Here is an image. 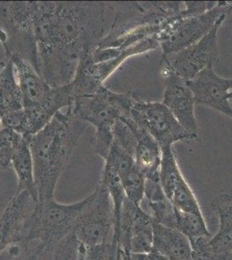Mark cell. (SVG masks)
<instances>
[{
  "label": "cell",
  "instance_id": "17",
  "mask_svg": "<svg viewBox=\"0 0 232 260\" xmlns=\"http://www.w3.org/2000/svg\"><path fill=\"white\" fill-rule=\"evenodd\" d=\"M140 207L150 216L153 223L175 229V208L159 182L146 180L144 199Z\"/></svg>",
  "mask_w": 232,
  "mask_h": 260
},
{
  "label": "cell",
  "instance_id": "1",
  "mask_svg": "<svg viewBox=\"0 0 232 260\" xmlns=\"http://www.w3.org/2000/svg\"><path fill=\"white\" fill-rule=\"evenodd\" d=\"M103 2L36 1L39 74L53 88L73 82L82 60L105 36Z\"/></svg>",
  "mask_w": 232,
  "mask_h": 260
},
{
  "label": "cell",
  "instance_id": "13",
  "mask_svg": "<svg viewBox=\"0 0 232 260\" xmlns=\"http://www.w3.org/2000/svg\"><path fill=\"white\" fill-rule=\"evenodd\" d=\"M186 83L193 93L195 104L209 107L232 119V106L229 98L232 78H223L215 72L213 67H210Z\"/></svg>",
  "mask_w": 232,
  "mask_h": 260
},
{
  "label": "cell",
  "instance_id": "3",
  "mask_svg": "<svg viewBox=\"0 0 232 260\" xmlns=\"http://www.w3.org/2000/svg\"><path fill=\"white\" fill-rule=\"evenodd\" d=\"M135 99L130 92L115 93L103 85L93 94L74 98L66 110L94 127V151L105 160L114 141L115 125L128 114Z\"/></svg>",
  "mask_w": 232,
  "mask_h": 260
},
{
  "label": "cell",
  "instance_id": "11",
  "mask_svg": "<svg viewBox=\"0 0 232 260\" xmlns=\"http://www.w3.org/2000/svg\"><path fill=\"white\" fill-rule=\"evenodd\" d=\"M153 221L138 205L126 198L115 241L122 251L132 254L147 253L153 250Z\"/></svg>",
  "mask_w": 232,
  "mask_h": 260
},
{
  "label": "cell",
  "instance_id": "26",
  "mask_svg": "<svg viewBox=\"0 0 232 260\" xmlns=\"http://www.w3.org/2000/svg\"><path fill=\"white\" fill-rule=\"evenodd\" d=\"M169 201L178 210L185 213H202L200 203L185 179L175 188Z\"/></svg>",
  "mask_w": 232,
  "mask_h": 260
},
{
  "label": "cell",
  "instance_id": "30",
  "mask_svg": "<svg viewBox=\"0 0 232 260\" xmlns=\"http://www.w3.org/2000/svg\"><path fill=\"white\" fill-rule=\"evenodd\" d=\"M225 260H232V252L229 255V256H228V257H227Z\"/></svg>",
  "mask_w": 232,
  "mask_h": 260
},
{
  "label": "cell",
  "instance_id": "4",
  "mask_svg": "<svg viewBox=\"0 0 232 260\" xmlns=\"http://www.w3.org/2000/svg\"><path fill=\"white\" fill-rule=\"evenodd\" d=\"M8 60L14 66L23 95L27 136H32L46 126L57 113L71 106L73 101L71 86L53 88L25 60L17 56Z\"/></svg>",
  "mask_w": 232,
  "mask_h": 260
},
{
  "label": "cell",
  "instance_id": "31",
  "mask_svg": "<svg viewBox=\"0 0 232 260\" xmlns=\"http://www.w3.org/2000/svg\"><path fill=\"white\" fill-rule=\"evenodd\" d=\"M229 99H232V89H231V91L229 92Z\"/></svg>",
  "mask_w": 232,
  "mask_h": 260
},
{
  "label": "cell",
  "instance_id": "2",
  "mask_svg": "<svg viewBox=\"0 0 232 260\" xmlns=\"http://www.w3.org/2000/svg\"><path fill=\"white\" fill-rule=\"evenodd\" d=\"M87 126L65 110L57 113L39 132L29 136L39 203L55 199L59 178Z\"/></svg>",
  "mask_w": 232,
  "mask_h": 260
},
{
  "label": "cell",
  "instance_id": "24",
  "mask_svg": "<svg viewBox=\"0 0 232 260\" xmlns=\"http://www.w3.org/2000/svg\"><path fill=\"white\" fill-rule=\"evenodd\" d=\"M126 198L140 206L145 194L146 177L136 164L119 174Z\"/></svg>",
  "mask_w": 232,
  "mask_h": 260
},
{
  "label": "cell",
  "instance_id": "9",
  "mask_svg": "<svg viewBox=\"0 0 232 260\" xmlns=\"http://www.w3.org/2000/svg\"><path fill=\"white\" fill-rule=\"evenodd\" d=\"M226 16H222L212 30L193 45L177 53L163 57L165 68L187 82L205 69L213 67L218 55V30Z\"/></svg>",
  "mask_w": 232,
  "mask_h": 260
},
{
  "label": "cell",
  "instance_id": "8",
  "mask_svg": "<svg viewBox=\"0 0 232 260\" xmlns=\"http://www.w3.org/2000/svg\"><path fill=\"white\" fill-rule=\"evenodd\" d=\"M88 198V205L73 232L77 240L85 247L114 241L115 212L106 187L100 182Z\"/></svg>",
  "mask_w": 232,
  "mask_h": 260
},
{
  "label": "cell",
  "instance_id": "7",
  "mask_svg": "<svg viewBox=\"0 0 232 260\" xmlns=\"http://www.w3.org/2000/svg\"><path fill=\"white\" fill-rule=\"evenodd\" d=\"M231 11L232 3L220 1L200 15L183 16L180 12L158 36L163 57L193 45L212 30L222 16L227 15Z\"/></svg>",
  "mask_w": 232,
  "mask_h": 260
},
{
  "label": "cell",
  "instance_id": "6",
  "mask_svg": "<svg viewBox=\"0 0 232 260\" xmlns=\"http://www.w3.org/2000/svg\"><path fill=\"white\" fill-rule=\"evenodd\" d=\"M89 198L71 204H62L53 199L39 203L33 214L26 239L27 245L38 243L50 245L73 233Z\"/></svg>",
  "mask_w": 232,
  "mask_h": 260
},
{
  "label": "cell",
  "instance_id": "19",
  "mask_svg": "<svg viewBox=\"0 0 232 260\" xmlns=\"http://www.w3.org/2000/svg\"><path fill=\"white\" fill-rule=\"evenodd\" d=\"M161 148L148 133L140 137L135 151V161L146 180L159 182Z\"/></svg>",
  "mask_w": 232,
  "mask_h": 260
},
{
  "label": "cell",
  "instance_id": "23",
  "mask_svg": "<svg viewBox=\"0 0 232 260\" xmlns=\"http://www.w3.org/2000/svg\"><path fill=\"white\" fill-rule=\"evenodd\" d=\"M175 229L187 237L189 240L212 237L203 213H185L175 208Z\"/></svg>",
  "mask_w": 232,
  "mask_h": 260
},
{
  "label": "cell",
  "instance_id": "22",
  "mask_svg": "<svg viewBox=\"0 0 232 260\" xmlns=\"http://www.w3.org/2000/svg\"><path fill=\"white\" fill-rule=\"evenodd\" d=\"M161 162L159 167V183L164 194L170 199L179 184L185 180L177 161L173 147L161 148Z\"/></svg>",
  "mask_w": 232,
  "mask_h": 260
},
{
  "label": "cell",
  "instance_id": "12",
  "mask_svg": "<svg viewBox=\"0 0 232 260\" xmlns=\"http://www.w3.org/2000/svg\"><path fill=\"white\" fill-rule=\"evenodd\" d=\"M38 200L23 190H17L0 216V253L17 244H26Z\"/></svg>",
  "mask_w": 232,
  "mask_h": 260
},
{
  "label": "cell",
  "instance_id": "29",
  "mask_svg": "<svg viewBox=\"0 0 232 260\" xmlns=\"http://www.w3.org/2000/svg\"><path fill=\"white\" fill-rule=\"evenodd\" d=\"M121 260H134L132 254L127 251H121Z\"/></svg>",
  "mask_w": 232,
  "mask_h": 260
},
{
  "label": "cell",
  "instance_id": "28",
  "mask_svg": "<svg viewBox=\"0 0 232 260\" xmlns=\"http://www.w3.org/2000/svg\"><path fill=\"white\" fill-rule=\"evenodd\" d=\"M212 237H202L190 240L193 260H217L210 247V240Z\"/></svg>",
  "mask_w": 232,
  "mask_h": 260
},
{
  "label": "cell",
  "instance_id": "32",
  "mask_svg": "<svg viewBox=\"0 0 232 260\" xmlns=\"http://www.w3.org/2000/svg\"><path fill=\"white\" fill-rule=\"evenodd\" d=\"M0 127H1V115H0Z\"/></svg>",
  "mask_w": 232,
  "mask_h": 260
},
{
  "label": "cell",
  "instance_id": "20",
  "mask_svg": "<svg viewBox=\"0 0 232 260\" xmlns=\"http://www.w3.org/2000/svg\"><path fill=\"white\" fill-rule=\"evenodd\" d=\"M12 167L18 178V190L26 191L39 201L32 155L29 148V136H24V139L12 159Z\"/></svg>",
  "mask_w": 232,
  "mask_h": 260
},
{
  "label": "cell",
  "instance_id": "5",
  "mask_svg": "<svg viewBox=\"0 0 232 260\" xmlns=\"http://www.w3.org/2000/svg\"><path fill=\"white\" fill-rule=\"evenodd\" d=\"M36 1H0V43L7 58L19 56L39 73Z\"/></svg>",
  "mask_w": 232,
  "mask_h": 260
},
{
  "label": "cell",
  "instance_id": "18",
  "mask_svg": "<svg viewBox=\"0 0 232 260\" xmlns=\"http://www.w3.org/2000/svg\"><path fill=\"white\" fill-rule=\"evenodd\" d=\"M24 110L23 95L14 66L10 60L0 70V115L1 118Z\"/></svg>",
  "mask_w": 232,
  "mask_h": 260
},
{
  "label": "cell",
  "instance_id": "16",
  "mask_svg": "<svg viewBox=\"0 0 232 260\" xmlns=\"http://www.w3.org/2000/svg\"><path fill=\"white\" fill-rule=\"evenodd\" d=\"M153 250L167 260H193L188 238L174 228L153 223Z\"/></svg>",
  "mask_w": 232,
  "mask_h": 260
},
{
  "label": "cell",
  "instance_id": "25",
  "mask_svg": "<svg viewBox=\"0 0 232 260\" xmlns=\"http://www.w3.org/2000/svg\"><path fill=\"white\" fill-rule=\"evenodd\" d=\"M24 139V136L9 127H0V170L12 167L16 151Z\"/></svg>",
  "mask_w": 232,
  "mask_h": 260
},
{
  "label": "cell",
  "instance_id": "14",
  "mask_svg": "<svg viewBox=\"0 0 232 260\" xmlns=\"http://www.w3.org/2000/svg\"><path fill=\"white\" fill-rule=\"evenodd\" d=\"M165 71V88L162 104L170 110L179 124L192 136H197V119L195 115V100L193 93L186 81L173 73L168 69Z\"/></svg>",
  "mask_w": 232,
  "mask_h": 260
},
{
  "label": "cell",
  "instance_id": "10",
  "mask_svg": "<svg viewBox=\"0 0 232 260\" xmlns=\"http://www.w3.org/2000/svg\"><path fill=\"white\" fill-rule=\"evenodd\" d=\"M132 109L146 131L161 148L173 147L176 142L193 141L197 138L184 129L162 103L144 102L136 98Z\"/></svg>",
  "mask_w": 232,
  "mask_h": 260
},
{
  "label": "cell",
  "instance_id": "15",
  "mask_svg": "<svg viewBox=\"0 0 232 260\" xmlns=\"http://www.w3.org/2000/svg\"><path fill=\"white\" fill-rule=\"evenodd\" d=\"M219 219L217 234L211 238L210 247L217 260H225L232 252V195H218L211 203Z\"/></svg>",
  "mask_w": 232,
  "mask_h": 260
},
{
  "label": "cell",
  "instance_id": "27",
  "mask_svg": "<svg viewBox=\"0 0 232 260\" xmlns=\"http://www.w3.org/2000/svg\"><path fill=\"white\" fill-rule=\"evenodd\" d=\"M81 260H121V250L115 240L92 247L83 245Z\"/></svg>",
  "mask_w": 232,
  "mask_h": 260
},
{
  "label": "cell",
  "instance_id": "21",
  "mask_svg": "<svg viewBox=\"0 0 232 260\" xmlns=\"http://www.w3.org/2000/svg\"><path fill=\"white\" fill-rule=\"evenodd\" d=\"M82 249L74 233L50 245L36 243L34 247L36 260H81Z\"/></svg>",
  "mask_w": 232,
  "mask_h": 260
}]
</instances>
